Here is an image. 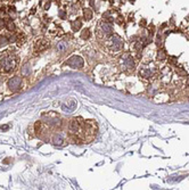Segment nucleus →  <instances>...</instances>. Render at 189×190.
I'll return each mask as SVG.
<instances>
[{"mask_svg":"<svg viewBox=\"0 0 189 190\" xmlns=\"http://www.w3.org/2000/svg\"><path fill=\"white\" fill-rule=\"evenodd\" d=\"M91 18H92V10L90 8H86L83 10V19L84 21H90Z\"/></svg>","mask_w":189,"mask_h":190,"instance_id":"13","label":"nucleus"},{"mask_svg":"<svg viewBox=\"0 0 189 190\" xmlns=\"http://www.w3.org/2000/svg\"><path fill=\"white\" fill-rule=\"evenodd\" d=\"M3 26H6V23H5L3 19H0V29H2Z\"/></svg>","mask_w":189,"mask_h":190,"instance_id":"22","label":"nucleus"},{"mask_svg":"<svg viewBox=\"0 0 189 190\" xmlns=\"http://www.w3.org/2000/svg\"><path fill=\"white\" fill-rule=\"evenodd\" d=\"M56 50H57V52H59V54L65 52L66 50H67V43H66L65 41L57 42V45H56Z\"/></svg>","mask_w":189,"mask_h":190,"instance_id":"10","label":"nucleus"},{"mask_svg":"<svg viewBox=\"0 0 189 190\" xmlns=\"http://www.w3.org/2000/svg\"><path fill=\"white\" fill-rule=\"evenodd\" d=\"M65 65H67V66L74 68V70H80V68H82L84 66V61L81 56L73 55L65 61Z\"/></svg>","mask_w":189,"mask_h":190,"instance_id":"5","label":"nucleus"},{"mask_svg":"<svg viewBox=\"0 0 189 190\" xmlns=\"http://www.w3.org/2000/svg\"><path fill=\"white\" fill-rule=\"evenodd\" d=\"M167 58V52L165 49H160L157 51V61H164Z\"/></svg>","mask_w":189,"mask_h":190,"instance_id":"11","label":"nucleus"},{"mask_svg":"<svg viewBox=\"0 0 189 190\" xmlns=\"http://www.w3.org/2000/svg\"><path fill=\"white\" fill-rule=\"evenodd\" d=\"M0 82H1V80H0Z\"/></svg>","mask_w":189,"mask_h":190,"instance_id":"23","label":"nucleus"},{"mask_svg":"<svg viewBox=\"0 0 189 190\" xmlns=\"http://www.w3.org/2000/svg\"><path fill=\"white\" fill-rule=\"evenodd\" d=\"M52 144H54V145H56V146H62V145H64V142H65V135L63 134V133H62V132L55 133V134L52 135Z\"/></svg>","mask_w":189,"mask_h":190,"instance_id":"9","label":"nucleus"},{"mask_svg":"<svg viewBox=\"0 0 189 190\" xmlns=\"http://www.w3.org/2000/svg\"><path fill=\"white\" fill-rule=\"evenodd\" d=\"M81 26H82V22H81L80 18H77V21H74V22L72 23V30H73L74 32L79 31V30L81 29Z\"/></svg>","mask_w":189,"mask_h":190,"instance_id":"12","label":"nucleus"},{"mask_svg":"<svg viewBox=\"0 0 189 190\" xmlns=\"http://www.w3.org/2000/svg\"><path fill=\"white\" fill-rule=\"evenodd\" d=\"M21 72H22V74L23 75H29L30 73H31V68H30V66H29V64H25L24 66L22 67V70H21Z\"/></svg>","mask_w":189,"mask_h":190,"instance_id":"15","label":"nucleus"},{"mask_svg":"<svg viewBox=\"0 0 189 190\" xmlns=\"http://www.w3.org/2000/svg\"><path fill=\"white\" fill-rule=\"evenodd\" d=\"M50 47V42L46 39H38L34 43V49L37 51H42V50H46Z\"/></svg>","mask_w":189,"mask_h":190,"instance_id":"7","label":"nucleus"},{"mask_svg":"<svg viewBox=\"0 0 189 190\" xmlns=\"http://www.w3.org/2000/svg\"><path fill=\"white\" fill-rule=\"evenodd\" d=\"M176 72L178 73V74L180 75V76H187V72H186V70H183V68H177L176 70Z\"/></svg>","mask_w":189,"mask_h":190,"instance_id":"18","label":"nucleus"},{"mask_svg":"<svg viewBox=\"0 0 189 190\" xmlns=\"http://www.w3.org/2000/svg\"><path fill=\"white\" fill-rule=\"evenodd\" d=\"M169 63H170V64L176 65L177 64V57H176V56H170V57H169Z\"/></svg>","mask_w":189,"mask_h":190,"instance_id":"21","label":"nucleus"},{"mask_svg":"<svg viewBox=\"0 0 189 190\" xmlns=\"http://www.w3.org/2000/svg\"><path fill=\"white\" fill-rule=\"evenodd\" d=\"M34 128H35V133H41V131H42V123L41 122H37V123H35Z\"/></svg>","mask_w":189,"mask_h":190,"instance_id":"17","label":"nucleus"},{"mask_svg":"<svg viewBox=\"0 0 189 190\" xmlns=\"http://www.w3.org/2000/svg\"><path fill=\"white\" fill-rule=\"evenodd\" d=\"M114 30H113V26H112V23L106 21V19H103L98 23L97 25V30H96V34L98 37V39H107L109 37L112 36Z\"/></svg>","mask_w":189,"mask_h":190,"instance_id":"2","label":"nucleus"},{"mask_svg":"<svg viewBox=\"0 0 189 190\" xmlns=\"http://www.w3.org/2000/svg\"><path fill=\"white\" fill-rule=\"evenodd\" d=\"M22 84H23L22 77L13 76L8 80L7 85H8V88H9V90H12L13 92H16V91H18V90L22 89Z\"/></svg>","mask_w":189,"mask_h":190,"instance_id":"6","label":"nucleus"},{"mask_svg":"<svg viewBox=\"0 0 189 190\" xmlns=\"http://www.w3.org/2000/svg\"><path fill=\"white\" fill-rule=\"evenodd\" d=\"M9 42V40L6 38V37H3L0 34V47H2V46H6L7 43Z\"/></svg>","mask_w":189,"mask_h":190,"instance_id":"16","label":"nucleus"},{"mask_svg":"<svg viewBox=\"0 0 189 190\" xmlns=\"http://www.w3.org/2000/svg\"><path fill=\"white\" fill-rule=\"evenodd\" d=\"M124 47V42L123 39L119 36V34H114L107 38L106 41V48L109 52H120L122 51V49Z\"/></svg>","mask_w":189,"mask_h":190,"instance_id":"1","label":"nucleus"},{"mask_svg":"<svg viewBox=\"0 0 189 190\" xmlns=\"http://www.w3.org/2000/svg\"><path fill=\"white\" fill-rule=\"evenodd\" d=\"M18 64V58L15 55H6L0 61V70H2L5 73H9L16 68Z\"/></svg>","mask_w":189,"mask_h":190,"instance_id":"3","label":"nucleus"},{"mask_svg":"<svg viewBox=\"0 0 189 190\" xmlns=\"http://www.w3.org/2000/svg\"><path fill=\"white\" fill-rule=\"evenodd\" d=\"M6 27H7V30H8L9 32H13L14 30H15V25H14L13 22H8V23H7Z\"/></svg>","mask_w":189,"mask_h":190,"instance_id":"19","label":"nucleus"},{"mask_svg":"<svg viewBox=\"0 0 189 190\" xmlns=\"http://www.w3.org/2000/svg\"><path fill=\"white\" fill-rule=\"evenodd\" d=\"M156 45L157 47H162V45H163V38H162L161 34H158V36L156 37Z\"/></svg>","mask_w":189,"mask_h":190,"instance_id":"20","label":"nucleus"},{"mask_svg":"<svg viewBox=\"0 0 189 190\" xmlns=\"http://www.w3.org/2000/svg\"><path fill=\"white\" fill-rule=\"evenodd\" d=\"M120 68L125 73H132L136 68V61L135 58L132 57L130 54H123L122 57L119 61Z\"/></svg>","mask_w":189,"mask_h":190,"instance_id":"4","label":"nucleus"},{"mask_svg":"<svg viewBox=\"0 0 189 190\" xmlns=\"http://www.w3.org/2000/svg\"><path fill=\"white\" fill-rule=\"evenodd\" d=\"M90 37H91V32H90V30L88 27L82 30V32H81V39L82 40H88Z\"/></svg>","mask_w":189,"mask_h":190,"instance_id":"14","label":"nucleus"},{"mask_svg":"<svg viewBox=\"0 0 189 190\" xmlns=\"http://www.w3.org/2000/svg\"><path fill=\"white\" fill-rule=\"evenodd\" d=\"M155 74V68H149V67H144L139 71V76H141L142 79H151L153 75Z\"/></svg>","mask_w":189,"mask_h":190,"instance_id":"8","label":"nucleus"}]
</instances>
